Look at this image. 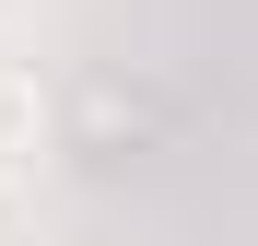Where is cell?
<instances>
[{"label":"cell","instance_id":"1","mask_svg":"<svg viewBox=\"0 0 258 246\" xmlns=\"http://www.w3.org/2000/svg\"><path fill=\"white\" fill-rule=\"evenodd\" d=\"M47 246H82V234H47Z\"/></svg>","mask_w":258,"mask_h":246}]
</instances>
